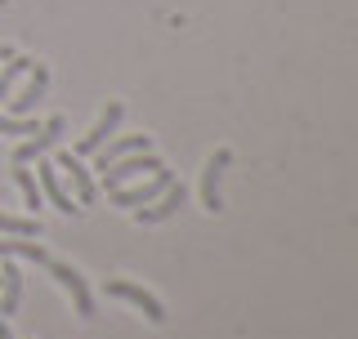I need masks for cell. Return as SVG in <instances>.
<instances>
[{
	"label": "cell",
	"instance_id": "2",
	"mask_svg": "<svg viewBox=\"0 0 358 339\" xmlns=\"http://www.w3.org/2000/svg\"><path fill=\"white\" fill-rule=\"evenodd\" d=\"M166 161L157 156L152 148L148 152H130V156H121V161H112L108 170H99V188L112 192V188H121V183H130V179H143V174H152V170H162Z\"/></svg>",
	"mask_w": 358,
	"mask_h": 339
},
{
	"label": "cell",
	"instance_id": "8",
	"mask_svg": "<svg viewBox=\"0 0 358 339\" xmlns=\"http://www.w3.org/2000/svg\"><path fill=\"white\" fill-rule=\"evenodd\" d=\"M36 183H41V197L50 201L59 214H67V219H76V214H81V206H76V201L63 192V174L54 170V161H45V156H36Z\"/></svg>",
	"mask_w": 358,
	"mask_h": 339
},
{
	"label": "cell",
	"instance_id": "6",
	"mask_svg": "<svg viewBox=\"0 0 358 339\" xmlns=\"http://www.w3.org/2000/svg\"><path fill=\"white\" fill-rule=\"evenodd\" d=\"M121 116H126V103H121V98H112V103L99 112V121L90 126V134H81V143H76V156H94V152L112 139V134H117Z\"/></svg>",
	"mask_w": 358,
	"mask_h": 339
},
{
	"label": "cell",
	"instance_id": "11",
	"mask_svg": "<svg viewBox=\"0 0 358 339\" xmlns=\"http://www.w3.org/2000/svg\"><path fill=\"white\" fill-rule=\"evenodd\" d=\"M233 165V152L229 148H220L215 156H210V161H206V170H201V206H206L210 214H220L224 210V197H220V179H224V170H229Z\"/></svg>",
	"mask_w": 358,
	"mask_h": 339
},
{
	"label": "cell",
	"instance_id": "9",
	"mask_svg": "<svg viewBox=\"0 0 358 339\" xmlns=\"http://www.w3.org/2000/svg\"><path fill=\"white\" fill-rule=\"evenodd\" d=\"M45 89H50V67H45V63H31L27 85H22L18 94H9V98H5V112H9V116H27V112L45 98Z\"/></svg>",
	"mask_w": 358,
	"mask_h": 339
},
{
	"label": "cell",
	"instance_id": "16",
	"mask_svg": "<svg viewBox=\"0 0 358 339\" xmlns=\"http://www.w3.org/2000/svg\"><path fill=\"white\" fill-rule=\"evenodd\" d=\"M0 232H9V236H41V219H36V214H31V219L0 214Z\"/></svg>",
	"mask_w": 358,
	"mask_h": 339
},
{
	"label": "cell",
	"instance_id": "13",
	"mask_svg": "<svg viewBox=\"0 0 358 339\" xmlns=\"http://www.w3.org/2000/svg\"><path fill=\"white\" fill-rule=\"evenodd\" d=\"M18 303H22V273L18 264H0V317L18 312Z\"/></svg>",
	"mask_w": 358,
	"mask_h": 339
},
{
	"label": "cell",
	"instance_id": "7",
	"mask_svg": "<svg viewBox=\"0 0 358 339\" xmlns=\"http://www.w3.org/2000/svg\"><path fill=\"white\" fill-rule=\"evenodd\" d=\"M103 295L108 299H126V303H134V308L143 312L152 326H162L166 322V308H162V299L152 295V290H143V286H134V281H108L103 286Z\"/></svg>",
	"mask_w": 358,
	"mask_h": 339
},
{
	"label": "cell",
	"instance_id": "1",
	"mask_svg": "<svg viewBox=\"0 0 358 339\" xmlns=\"http://www.w3.org/2000/svg\"><path fill=\"white\" fill-rule=\"evenodd\" d=\"M171 183H175V174L162 165V170H152V174H143L134 188H126V183L112 188V192H108V201H112V206H121V210H134V206H148V201H157Z\"/></svg>",
	"mask_w": 358,
	"mask_h": 339
},
{
	"label": "cell",
	"instance_id": "4",
	"mask_svg": "<svg viewBox=\"0 0 358 339\" xmlns=\"http://www.w3.org/2000/svg\"><path fill=\"white\" fill-rule=\"evenodd\" d=\"M63 134H67V116H50V121H45V126H41L36 134L18 139V148L9 152V156H14V165H31L36 156H45V152H50L54 143L63 139Z\"/></svg>",
	"mask_w": 358,
	"mask_h": 339
},
{
	"label": "cell",
	"instance_id": "5",
	"mask_svg": "<svg viewBox=\"0 0 358 339\" xmlns=\"http://www.w3.org/2000/svg\"><path fill=\"white\" fill-rule=\"evenodd\" d=\"M54 170L72 179V188H76V206H81V210H85V206H94V197H99V179L90 174V165L81 161V156L63 148L59 156H54Z\"/></svg>",
	"mask_w": 358,
	"mask_h": 339
},
{
	"label": "cell",
	"instance_id": "3",
	"mask_svg": "<svg viewBox=\"0 0 358 339\" xmlns=\"http://www.w3.org/2000/svg\"><path fill=\"white\" fill-rule=\"evenodd\" d=\"M45 268H50V277L59 281V286L72 295V308H76V317H94V290H90V281L76 273L72 264H63V259H45Z\"/></svg>",
	"mask_w": 358,
	"mask_h": 339
},
{
	"label": "cell",
	"instance_id": "12",
	"mask_svg": "<svg viewBox=\"0 0 358 339\" xmlns=\"http://www.w3.org/2000/svg\"><path fill=\"white\" fill-rule=\"evenodd\" d=\"M148 148H152L148 134H121V139H108L103 148H99L94 170H108L112 161H121V156H130V152H148Z\"/></svg>",
	"mask_w": 358,
	"mask_h": 339
},
{
	"label": "cell",
	"instance_id": "10",
	"mask_svg": "<svg viewBox=\"0 0 358 339\" xmlns=\"http://www.w3.org/2000/svg\"><path fill=\"white\" fill-rule=\"evenodd\" d=\"M184 201H188V188L184 183H171L157 201H148V206H134V223H166V219H175V214L184 210Z\"/></svg>",
	"mask_w": 358,
	"mask_h": 339
},
{
	"label": "cell",
	"instance_id": "14",
	"mask_svg": "<svg viewBox=\"0 0 358 339\" xmlns=\"http://www.w3.org/2000/svg\"><path fill=\"white\" fill-rule=\"evenodd\" d=\"M31 63H36V59H27V54H14V59L5 63V72H0V103H5V98L14 94V85L31 72Z\"/></svg>",
	"mask_w": 358,
	"mask_h": 339
},
{
	"label": "cell",
	"instance_id": "17",
	"mask_svg": "<svg viewBox=\"0 0 358 339\" xmlns=\"http://www.w3.org/2000/svg\"><path fill=\"white\" fill-rule=\"evenodd\" d=\"M0 339H14V331H9V322L0 317Z\"/></svg>",
	"mask_w": 358,
	"mask_h": 339
},
{
	"label": "cell",
	"instance_id": "15",
	"mask_svg": "<svg viewBox=\"0 0 358 339\" xmlns=\"http://www.w3.org/2000/svg\"><path fill=\"white\" fill-rule=\"evenodd\" d=\"M14 183H18V192H22V201H27V210L36 214V210L45 206V197H41V183H36V174H31L27 165H14Z\"/></svg>",
	"mask_w": 358,
	"mask_h": 339
}]
</instances>
